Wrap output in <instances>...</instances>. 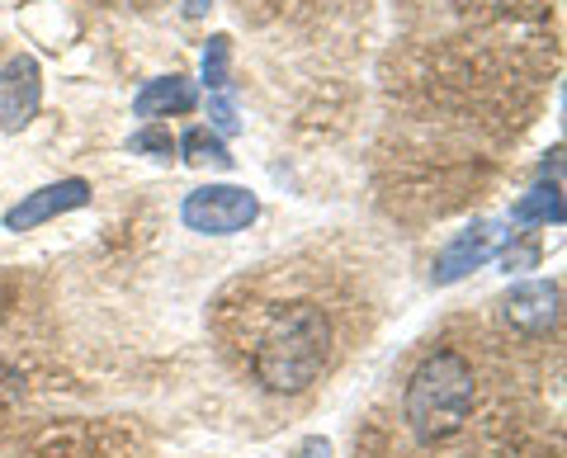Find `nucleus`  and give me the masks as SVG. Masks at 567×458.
Masks as SVG:
<instances>
[{"label":"nucleus","mask_w":567,"mask_h":458,"mask_svg":"<svg viewBox=\"0 0 567 458\" xmlns=\"http://www.w3.org/2000/svg\"><path fill=\"white\" fill-rule=\"evenodd\" d=\"M331 355V326L322 308L289 303L275 308V316L256 331L251 345V374L265 393H303L322 378Z\"/></svg>","instance_id":"1"},{"label":"nucleus","mask_w":567,"mask_h":458,"mask_svg":"<svg viewBox=\"0 0 567 458\" xmlns=\"http://www.w3.org/2000/svg\"><path fill=\"white\" fill-rule=\"evenodd\" d=\"M473 402H477L473 364L458 355V350H435V355L421 360L412 383H406L402 412H406V426H412L425 445H435V439H450L468 426Z\"/></svg>","instance_id":"2"},{"label":"nucleus","mask_w":567,"mask_h":458,"mask_svg":"<svg viewBox=\"0 0 567 458\" xmlns=\"http://www.w3.org/2000/svg\"><path fill=\"white\" fill-rule=\"evenodd\" d=\"M256 218H260V199L241 185H199L181 204V222L199 237H237Z\"/></svg>","instance_id":"3"},{"label":"nucleus","mask_w":567,"mask_h":458,"mask_svg":"<svg viewBox=\"0 0 567 458\" xmlns=\"http://www.w3.org/2000/svg\"><path fill=\"white\" fill-rule=\"evenodd\" d=\"M516 237V232H506L502 222H492V218H483V222H473V227H464L445 251L435 256V270H431V279L435 284H458L468 270H477V266H487V260L502 251V246Z\"/></svg>","instance_id":"4"},{"label":"nucleus","mask_w":567,"mask_h":458,"mask_svg":"<svg viewBox=\"0 0 567 458\" xmlns=\"http://www.w3.org/2000/svg\"><path fill=\"white\" fill-rule=\"evenodd\" d=\"M85 204H91V180L66 175V180H58V185H43V189L24 194V199L6 214V227L10 232H33V227H43L58 214H71V208H85Z\"/></svg>","instance_id":"5"},{"label":"nucleus","mask_w":567,"mask_h":458,"mask_svg":"<svg viewBox=\"0 0 567 458\" xmlns=\"http://www.w3.org/2000/svg\"><path fill=\"white\" fill-rule=\"evenodd\" d=\"M502 316H506V326L525 331V336H544V331L558 322V284L525 279V284H516L502 298Z\"/></svg>","instance_id":"6"},{"label":"nucleus","mask_w":567,"mask_h":458,"mask_svg":"<svg viewBox=\"0 0 567 458\" xmlns=\"http://www.w3.org/2000/svg\"><path fill=\"white\" fill-rule=\"evenodd\" d=\"M39 100H43L39 62L14 58L6 72H0V123H6V128H24V123L39 114Z\"/></svg>","instance_id":"7"},{"label":"nucleus","mask_w":567,"mask_h":458,"mask_svg":"<svg viewBox=\"0 0 567 458\" xmlns=\"http://www.w3.org/2000/svg\"><path fill=\"white\" fill-rule=\"evenodd\" d=\"M194 104H199V91H194V81H185V76H156V81H147V85L137 91L133 114L152 123V118L189 114Z\"/></svg>","instance_id":"8"},{"label":"nucleus","mask_w":567,"mask_h":458,"mask_svg":"<svg viewBox=\"0 0 567 458\" xmlns=\"http://www.w3.org/2000/svg\"><path fill=\"white\" fill-rule=\"evenodd\" d=\"M204 81L208 95H233V39L227 33H213L204 48Z\"/></svg>","instance_id":"9"},{"label":"nucleus","mask_w":567,"mask_h":458,"mask_svg":"<svg viewBox=\"0 0 567 458\" xmlns=\"http://www.w3.org/2000/svg\"><path fill=\"white\" fill-rule=\"evenodd\" d=\"M511 222H563V194L558 185H539L511 208Z\"/></svg>","instance_id":"10"},{"label":"nucleus","mask_w":567,"mask_h":458,"mask_svg":"<svg viewBox=\"0 0 567 458\" xmlns=\"http://www.w3.org/2000/svg\"><path fill=\"white\" fill-rule=\"evenodd\" d=\"M181 152H185V162H213V166H233V152L223 147V137L213 133V128H189L181 137Z\"/></svg>","instance_id":"11"},{"label":"nucleus","mask_w":567,"mask_h":458,"mask_svg":"<svg viewBox=\"0 0 567 458\" xmlns=\"http://www.w3.org/2000/svg\"><path fill=\"white\" fill-rule=\"evenodd\" d=\"M208 118H213V133H237L241 128V118H237V104L233 95H208Z\"/></svg>","instance_id":"12"},{"label":"nucleus","mask_w":567,"mask_h":458,"mask_svg":"<svg viewBox=\"0 0 567 458\" xmlns=\"http://www.w3.org/2000/svg\"><path fill=\"white\" fill-rule=\"evenodd\" d=\"M133 152H147V156H171V133L166 128H142L128 137Z\"/></svg>","instance_id":"13"},{"label":"nucleus","mask_w":567,"mask_h":458,"mask_svg":"<svg viewBox=\"0 0 567 458\" xmlns=\"http://www.w3.org/2000/svg\"><path fill=\"white\" fill-rule=\"evenodd\" d=\"M539 260L535 246H520V251H506V270H529Z\"/></svg>","instance_id":"14"},{"label":"nucleus","mask_w":567,"mask_h":458,"mask_svg":"<svg viewBox=\"0 0 567 458\" xmlns=\"http://www.w3.org/2000/svg\"><path fill=\"white\" fill-rule=\"evenodd\" d=\"M327 454H331V445H327V439H308V445L298 449L293 458H327Z\"/></svg>","instance_id":"15"},{"label":"nucleus","mask_w":567,"mask_h":458,"mask_svg":"<svg viewBox=\"0 0 567 458\" xmlns=\"http://www.w3.org/2000/svg\"><path fill=\"white\" fill-rule=\"evenodd\" d=\"M204 10H208V0H185V14H189V20H199Z\"/></svg>","instance_id":"16"}]
</instances>
